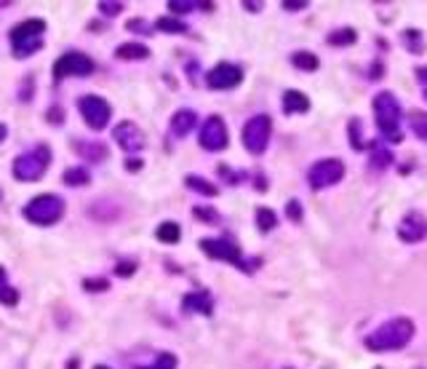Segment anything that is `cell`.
<instances>
[{
	"label": "cell",
	"mask_w": 427,
	"mask_h": 369,
	"mask_svg": "<svg viewBox=\"0 0 427 369\" xmlns=\"http://www.w3.org/2000/svg\"><path fill=\"white\" fill-rule=\"evenodd\" d=\"M414 332V321L409 316H398V319H390V321L377 326L363 343L374 353H387V351H401V348L409 346Z\"/></svg>",
	"instance_id": "6da1fadb"
},
{
	"label": "cell",
	"mask_w": 427,
	"mask_h": 369,
	"mask_svg": "<svg viewBox=\"0 0 427 369\" xmlns=\"http://www.w3.org/2000/svg\"><path fill=\"white\" fill-rule=\"evenodd\" d=\"M374 121L382 139L387 142H401V121H404V110H401V102L395 100V94L390 91H379L374 97Z\"/></svg>",
	"instance_id": "7a4b0ae2"
},
{
	"label": "cell",
	"mask_w": 427,
	"mask_h": 369,
	"mask_svg": "<svg viewBox=\"0 0 427 369\" xmlns=\"http://www.w3.org/2000/svg\"><path fill=\"white\" fill-rule=\"evenodd\" d=\"M43 33H45V22L43 19H24L11 30L9 41H11V54L16 59H27L33 56L35 51L43 48Z\"/></svg>",
	"instance_id": "3957f363"
},
{
	"label": "cell",
	"mask_w": 427,
	"mask_h": 369,
	"mask_svg": "<svg viewBox=\"0 0 427 369\" xmlns=\"http://www.w3.org/2000/svg\"><path fill=\"white\" fill-rule=\"evenodd\" d=\"M24 217L33 225H40V228H48V225H56L62 217H65V198H59L56 193H43V196H35L30 198V203L24 206Z\"/></svg>",
	"instance_id": "277c9868"
},
{
	"label": "cell",
	"mask_w": 427,
	"mask_h": 369,
	"mask_svg": "<svg viewBox=\"0 0 427 369\" xmlns=\"http://www.w3.org/2000/svg\"><path fill=\"white\" fill-rule=\"evenodd\" d=\"M51 166V147L48 145H38L33 150H27L22 156L13 161V177L19 182H38L43 177L45 171Z\"/></svg>",
	"instance_id": "5b68a950"
},
{
	"label": "cell",
	"mask_w": 427,
	"mask_h": 369,
	"mask_svg": "<svg viewBox=\"0 0 427 369\" xmlns=\"http://www.w3.org/2000/svg\"><path fill=\"white\" fill-rule=\"evenodd\" d=\"M270 137H273V121L270 115H254L243 123V147L252 153V156H262L267 145H270Z\"/></svg>",
	"instance_id": "8992f818"
},
{
	"label": "cell",
	"mask_w": 427,
	"mask_h": 369,
	"mask_svg": "<svg viewBox=\"0 0 427 369\" xmlns=\"http://www.w3.org/2000/svg\"><path fill=\"white\" fill-rule=\"evenodd\" d=\"M94 70H97V62L91 56L80 51H67L54 62V80L59 83L65 78H88Z\"/></svg>",
	"instance_id": "52a82bcc"
},
{
	"label": "cell",
	"mask_w": 427,
	"mask_h": 369,
	"mask_svg": "<svg viewBox=\"0 0 427 369\" xmlns=\"http://www.w3.org/2000/svg\"><path fill=\"white\" fill-rule=\"evenodd\" d=\"M345 177V164L340 158H323L310 166L307 171V182L313 191H326V188H334L340 179Z\"/></svg>",
	"instance_id": "ba28073f"
},
{
	"label": "cell",
	"mask_w": 427,
	"mask_h": 369,
	"mask_svg": "<svg viewBox=\"0 0 427 369\" xmlns=\"http://www.w3.org/2000/svg\"><path fill=\"white\" fill-rule=\"evenodd\" d=\"M77 110H80L88 129H94V132H102V129L110 123V115H112L110 102L97 97V94L80 97V100H77Z\"/></svg>",
	"instance_id": "9c48e42d"
},
{
	"label": "cell",
	"mask_w": 427,
	"mask_h": 369,
	"mask_svg": "<svg viewBox=\"0 0 427 369\" xmlns=\"http://www.w3.org/2000/svg\"><path fill=\"white\" fill-rule=\"evenodd\" d=\"M198 142L203 150L208 153H222L225 147L230 145V134H227V126L222 121L220 115H208L206 123L200 126V137H198Z\"/></svg>",
	"instance_id": "30bf717a"
},
{
	"label": "cell",
	"mask_w": 427,
	"mask_h": 369,
	"mask_svg": "<svg viewBox=\"0 0 427 369\" xmlns=\"http://www.w3.org/2000/svg\"><path fill=\"white\" fill-rule=\"evenodd\" d=\"M243 70L232 62H220L217 68H211L206 73V86L214 91H230L235 86H241Z\"/></svg>",
	"instance_id": "8fae6325"
},
{
	"label": "cell",
	"mask_w": 427,
	"mask_h": 369,
	"mask_svg": "<svg viewBox=\"0 0 427 369\" xmlns=\"http://www.w3.org/2000/svg\"><path fill=\"white\" fill-rule=\"evenodd\" d=\"M200 249L206 252L211 260H222V262H232V265H241V246L230 241V238H203L200 241Z\"/></svg>",
	"instance_id": "7c38bea8"
},
{
	"label": "cell",
	"mask_w": 427,
	"mask_h": 369,
	"mask_svg": "<svg viewBox=\"0 0 427 369\" xmlns=\"http://www.w3.org/2000/svg\"><path fill=\"white\" fill-rule=\"evenodd\" d=\"M398 238L404 244H419L427 238V217L419 212L404 214V220L398 223Z\"/></svg>",
	"instance_id": "4fadbf2b"
},
{
	"label": "cell",
	"mask_w": 427,
	"mask_h": 369,
	"mask_svg": "<svg viewBox=\"0 0 427 369\" xmlns=\"http://www.w3.org/2000/svg\"><path fill=\"white\" fill-rule=\"evenodd\" d=\"M112 137H115V142H118L126 153H139V150L147 145L144 132L134 121H121L115 129H112Z\"/></svg>",
	"instance_id": "5bb4252c"
},
{
	"label": "cell",
	"mask_w": 427,
	"mask_h": 369,
	"mask_svg": "<svg viewBox=\"0 0 427 369\" xmlns=\"http://www.w3.org/2000/svg\"><path fill=\"white\" fill-rule=\"evenodd\" d=\"M182 311H187V314L211 316V311H214V300H211L208 292H190L187 297H182Z\"/></svg>",
	"instance_id": "9a60e30c"
},
{
	"label": "cell",
	"mask_w": 427,
	"mask_h": 369,
	"mask_svg": "<svg viewBox=\"0 0 427 369\" xmlns=\"http://www.w3.org/2000/svg\"><path fill=\"white\" fill-rule=\"evenodd\" d=\"M198 123V112L190 110V107H182L171 115V134L174 137H187Z\"/></svg>",
	"instance_id": "2e32d148"
},
{
	"label": "cell",
	"mask_w": 427,
	"mask_h": 369,
	"mask_svg": "<svg viewBox=\"0 0 427 369\" xmlns=\"http://www.w3.org/2000/svg\"><path fill=\"white\" fill-rule=\"evenodd\" d=\"M310 110V100H307V94L302 91H286L283 94V112L286 115H299V112H307Z\"/></svg>",
	"instance_id": "e0dca14e"
},
{
	"label": "cell",
	"mask_w": 427,
	"mask_h": 369,
	"mask_svg": "<svg viewBox=\"0 0 427 369\" xmlns=\"http://www.w3.org/2000/svg\"><path fill=\"white\" fill-rule=\"evenodd\" d=\"M115 56L123 59V62H139V59L150 56V48L144 43H121L115 48Z\"/></svg>",
	"instance_id": "ac0fdd59"
},
{
	"label": "cell",
	"mask_w": 427,
	"mask_h": 369,
	"mask_svg": "<svg viewBox=\"0 0 427 369\" xmlns=\"http://www.w3.org/2000/svg\"><path fill=\"white\" fill-rule=\"evenodd\" d=\"M185 185L190 188V191L200 193V196H208V198H214V196H220V188L217 185H211L208 179L198 177V174H187L185 177Z\"/></svg>",
	"instance_id": "d6986e66"
},
{
	"label": "cell",
	"mask_w": 427,
	"mask_h": 369,
	"mask_svg": "<svg viewBox=\"0 0 427 369\" xmlns=\"http://www.w3.org/2000/svg\"><path fill=\"white\" fill-rule=\"evenodd\" d=\"M291 65L296 70H302V73H315L320 68V59H318L313 51H294L291 54Z\"/></svg>",
	"instance_id": "ffe728a7"
},
{
	"label": "cell",
	"mask_w": 427,
	"mask_h": 369,
	"mask_svg": "<svg viewBox=\"0 0 427 369\" xmlns=\"http://www.w3.org/2000/svg\"><path fill=\"white\" fill-rule=\"evenodd\" d=\"M409 126H411V132L414 137H419L422 142H427V112L425 110H409Z\"/></svg>",
	"instance_id": "44dd1931"
},
{
	"label": "cell",
	"mask_w": 427,
	"mask_h": 369,
	"mask_svg": "<svg viewBox=\"0 0 427 369\" xmlns=\"http://www.w3.org/2000/svg\"><path fill=\"white\" fill-rule=\"evenodd\" d=\"M65 182L70 188H83V185L91 182V174H88V169L83 166H70L65 171Z\"/></svg>",
	"instance_id": "7402d4cb"
},
{
	"label": "cell",
	"mask_w": 427,
	"mask_h": 369,
	"mask_svg": "<svg viewBox=\"0 0 427 369\" xmlns=\"http://www.w3.org/2000/svg\"><path fill=\"white\" fill-rule=\"evenodd\" d=\"M275 225H278V214L273 209H267V206H259L256 209V228L262 230V233H270Z\"/></svg>",
	"instance_id": "603a6c76"
},
{
	"label": "cell",
	"mask_w": 427,
	"mask_h": 369,
	"mask_svg": "<svg viewBox=\"0 0 427 369\" xmlns=\"http://www.w3.org/2000/svg\"><path fill=\"white\" fill-rule=\"evenodd\" d=\"M155 235H158V241L161 244H176L179 241V235H182V228L176 223H163L158 230H155Z\"/></svg>",
	"instance_id": "cb8c5ba5"
},
{
	"label": "cell",
	"mask_w": 427,
	"mask_h": 369,
	"mask_svg": "<svg viewBox=\"0 0 427 369\" xmlns=\"http://www.w3.org/2000/svg\"><path fill=\"white\" fill-rule=\"evenodd\" d=\"M329 46H352L355 41H358V35H355V30L352 27H342V30H334V33H329Z\"/></svg>",
	"instance_id": "d4e9b609"
},
{
	"label": "cell",
	"mask_w": 427,
	"mask_h": 369,
	"mask_svg": "<svg viewBox=\"0 0 427 369\" xmlns=\"http://www.w3.org/2000/svg\"><path fill=\"white\" fill-rule=\"evenodd\" d=\"M155 27H158L161 33H168V35H182V33H187V24H185V22H179V19H171V16H161Z\"/></svg>",
	"instance_id": "484cf974"
},
{
	"label": "cell",
	"mask_w": 427,
	"mask_h": 369,
	"mask_svg": "<svg viewBox=\"0 0 427 369\" xmlns=\"http://www.w3.org/2000/svg\"><path fill=\"white\" fill-rule=\"evenodd\" d=\"M404 46L409 48V51H411V54H422V51H425L422 33H419V30H414V27H411V30H406V33H404Z\"/></svg>",
	"instance_id": "4316f807"
},
{
	"label": "cell",
	"mask_w": 427,
	"mask_h": 369,
	"mask_svg": "<svg viewBox=\"0 0 427 369\" xmlns=\"http://www.w3.org/2000/svg\"><path fill=\"white\" fill-rule=\"evenodd\" d=\"M393 164V153L387 150V147H382V145H377L372 150V166L374 169H387Z\"/></svg>",
	"instance_id": "83f0119b"
},
{
	"label": "cell",
	"mask_w": 427,
	"mask_h": 369,
	"mask_svg": "<svg viewBox=\"0 0 427 369\" xmlns=\"http://www.w3.org/2000/svg\"><path fill=\"white\" fill-rule=\"evenodd\" d=\"M168 9L174 14H187V11H193V9H214V3H182V0H168Z\"/></svg>",
	"instance_id": "f1b7e54d"
},
{
	"label": "cell",
	"mask_w": 427,
	"mask_h": 369,
	"mask_svg": "<svg viewBox=\"0 0 427 369\" xmlns=\"http://www.w3.org/2000/svg\"><path fill=\"white\" fill-rule=\"evenodd\" d=\"M77 150H80L86 158H91V161H104V158H107V147L99 145V142H91V145H77Z\"/></svg>",
	"instance_id": "f546056e"
},
{
	"label": "cell",
	"mask_w": 427,
	"mask_h": 369,
	"mask_svg": "<svg viewBox=\"0 0 427 369\" xmlns=\"http://www.w3.org/2000/svg\"><path fill=\"white\" fill-rule=\"evenodd\" d=\"M350 145H352V150H363V147H366L363 134H361V121H358V118H352L350 121Z\"/></svg>",
	"instance_id": "4dcf8cb0"
},
{
	"label": "cell",
	"mask_w": 427,
	"mask_h": 369,
	"mask_svg": "<svg viewBox=\"0 0 427 369\" xmlns=\"http://www.w3.org/2000/svg\"><path fill=\"white\" fill-rule=\"evenodd\" d=\"M97 9L104 14V16H118V14L123 11V3H118V0H99Z\"/></svg>",
	"instance_id": "1f68e13d"
},
{
	"label": "cell",
	"mask_w": 427,
	"mask_h": 369,
	"mask_svg": "<svg viewBox=\"0 0 427 369\" xmlns=\"http://www.w3.org/2000/svg\"><path fill=\"white\" fill-rule=\"evenodd\" d=\"M193 214H195L198 220H203V223H208V225L220 223V214L214 212V209H208V206H195V209H193Z\"/></svg>",
	"instance_id": "d6a6232c"
},
{
	"label": "cell",
	"mask_w": 427,
	"mask_h": 369,
	"mask_svg": "<svg viewBox=\"0 0 427 369\" xmlns=\"http://www.w3.org/2000/svg\"><path fill=\"white\" fill-rule=\"evenodd\" d=\"M0 302H3V305H9V308H13V305L19 302V292L13 289V287H9V284H6V287H0Z\"/></svg>",
	"instance_id": "836d02e7"
},
{
	"label": "cell",
	"mask_w": 427,
	"mask_h": 369,
	"mask_svg": "<svg viewBox=\"0 0 427 369\" xmlns=\"http://www.w3.org/2000/svg\"><path fill=\"white\" fill-rule=\"evenodd\" d=\"M142 369H176V358L171 356V353H161V356L155 358V364L142 367Z\"/></svg>",
	"instance_id": "e575fe53"
},
{
	"label": "cell",
	"mask_w": 427,
	"mask_h": 369,
	"mask_svg": "<svg viewBox=\"0 0 427 369\" xmlns=\"http://www.w3.org/2000/svg\"><path fill=\"white\" fill-rule=\"evenodd\" d=\"M286 214H288V220H291V223H302V217H305V212H302V203L291 198V201L286 203Z\"/></svg>",
	"instance_id": "d590c367"
},
{
	"label": "cell",
	"mask_w": 427,
	"mask_h": 369,
	"mask_svg": "<svg viewBox=\"0 0 427 369\" xmlns=\"http://www.w3.org/2000/svg\"><path fill=\"white\" fill-rule=\"evenodd\" d=\"M110 281L107 279H83V289L86 292H107Z\"/></svg>",
	"instance_id": "8d00e7d4"
},
{
	"label": "cell",
	"mask_w": 427,
	"mask_h": 369,
	"mask_svg": "<svg viewBox=\"0 0 427 369\" xmlns=\"http://www.w3.org/2000/svg\"><path fill=\"white\" fill-rule=\"evenodd\" d=\"M134 270H136V262H131V260H123V262L115 265V273L123 276V279H126V276H134Z\"/></svg>",
	"instance_id": "74e56055"
},
{
	"label": "cell",
	"mask_w": 427,
	"mask_h": 369,
	"mask_svg": "<svg viewBox=\"0 0 427 369\" xmlns=\"http://www.w3.org/2000/svg\"><path fill=\"white\" fill-rule=\"evenodd\" d=\"M126 30H129V33H153V30H147V22H144V19H129V22H126Z\"/></svg>",
	"instance_id": "f35d334b"
},
{
	"label": "cell",
	"mask_w": 427,
	"mask_h": 369,
	"mask_svg": "<svg viewBox=\"0 0 427 369\" xmlns=\"http://www.w3.org/2000/svg\"><path fill=\"white\" fill-rule=\"evenodd\" d=\"M307 6H310L307 0H299V3H296V0H286V3H283L286 11H305Z\"/></svg>",
	"instance_id": "ab89813d"
},
{
	"label": "cell",
	"mask_w": 427,
	"mask_h": 369,
	"mask_svg": "<svg viewBox=\"0 0 427 369\" xmlns=\"http://www.w3.org/2000/svg\"><path fill=\"white\" fill-rule=\"evenodd\" d=\"M416 80L422 83V91H425V100H427V68H416Z\"/></svg>",
	"instance_id": "60d3db41"
},
{
	"label": "cell",
	"mask_w": 427,
	"mask_h": 369,
	"mask_svg": "<svg viewBox=\"0 0 427 369\" xmlns=\"http://www.w3.org/2000/svg\"><path fill=\"white\" fill-rule=\"evenodd\" d=\"M48 121H51V123L65 121V112H62V107H51V110H48Z\"/></svg>",
	"instance_id": "b9f144b4"
},
{
	"label": "cell",
	"mask_w": 427,
	"mask_h": 369,
	"mask_svg": "<svg viewBox=\"0 0 427 369\" xmlns=\"http://www.w3.org/2000/svg\"><path fill=\"white\" fill-rule=\"evenodd\" d=\"M382 73H384V65H382V62H374V65H372V73H369V78H372V80L382 78Z\"/></svg>",
	"instance_id": "7bdbcfd3"
},
{
	"label": "cell",
	"mask_w": 427,
	"mask_h": 369,
	"mask_svg": "<svg viewBox=\"0 0 427 369\" xmlns=\"http://www.w3.org/2000/svg\"><path fill=\"white\" fill-rule=\"evenodd\" d=\"M243 9H246V11H262V3H249V0H246Z\"/></svg>",
	"instance_id": "ee69618b"
},
{
	"label": "cell",
	"mask_w": 427,
	"mask_h": 369,
	"mask_svg": "<svg viewBox=\"0 0 427 369\" xmlns=\"http://www.w3.org/2000/svg\"><path fill=\"white\" fill-rule=\"evenodd\" d=\"M9 284V273H6V268L0 265V287H6Z\"/></svg>",
	"instance_id": "f6af8a7d"
},
{
	"label": "cell",
	"mask_w": 427,
	"mask_h": 369,
	"mask_svg": "<svg viewBox=\"0 0 427 369\" xmlns=\"http://www.w3.org/2000/svg\"><path fill=\"white\" fill-rule=\"evenodd\" d=\"M6 137H9V129H6V126H3V123H0V145H3V142H6Z\"/></svg>",
	"instance_id": "bcb514c9"
},
{
	"label": "cell",
	"mask_w": 427,
	"mask_h": 369,
	"mask_svg": "<svg viewBox=\"0 0 427 369\" xmlns=\"http://www.w3.org/2000/svg\"><path fill=\"white\" fill-rule=\"evenodd\" d=\"M126 166L131 169V171H136V169H142V161H129V164H126Z\"/></svg>",
	"instance_id": "7dc6e473"
},
{
	"label": "cell",
	"mask_w": 427,
	"mask_h": 369,
	"mask_svg": "<svg viewBox=\"0 0 427 369\" xmlns=\"http://www.w3.org/2000/svg\"><path fill=\"white\" fill-rule=\"evenodd\" d=\"M94 369H110V367H102V364H97V367H94Z\"/></svg>",
	"instance_id": "c3c4849f"
}]
</instances>
